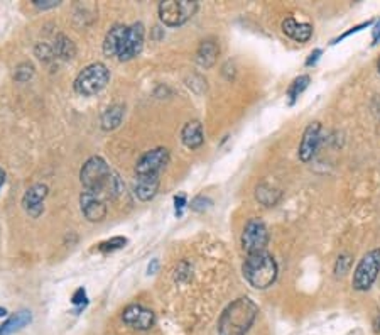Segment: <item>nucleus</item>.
Instances as JSON below:
<instances>
[{
    "mask_svg": "<svg viewBox=\"0 0 380 335\" xmlns=\"http://www.w3.org/2000/svg\"><path fill=\"white\" fill-rule=\"evenodd\" d=\"M81 185L85 191L96 195V197H116L120 193L122 183L118 176L110 170L105 159L93 156L85 163L80 173Z\"/></svg>",
    "mask_w": 380,
    "mask_h": 335,
    "instance_id": "nucleus-1",
    "label": "nucleus"
},
{
    "mask_svg": "<svg viewBox=\"0 0 380 335\" xmlns=\"http://www.w3.org/2000/svg\"><path fill=\"white\" fill-rule=\"evenodd\" d=\"M259 313L257 305L250 298L232 302L218 320V335H245Z\"/></svg>",
    "mask_w": 380,
    "mask_h": 335,
    "instance_id": "nucleus-2",
    "label": "nucleus"
},
{
    "mask_svg": "<svg viewBox=\"0 0 380 335\" xmlns=\"http://www.w3.org/2000/svg\"><path fill=\"white\" fill-rule=\"evenodd\" d=\"M243 276L249 281L250 286L257 288V290H265V288L272 286V283L277 278V265H275L274 258L267 252H254V254L247 256L245 263H243Z\"/></svg>",
    "mask_w": 380,
    "mask_h": 335,
    "instance_id": "nucleus-3",
    "label": "nucleus"
},
{
    "mask_svg": "<svg viewBox=\"0 0 380 335\" xmlns=\"http://www.w3.org/2000/svg\"><path fill=\"white\" fill-rule=\"evenodd\" d=\"M110 73L105 65L102 63H93L88 65L85 70L80 71V75L74 80V90L80 95L90 97V95H96L102 92L109 83Z\"/></svg>",
    "mask_w": 380,
    "mask_h": 335,
    "instance_id": "nucleus-4",
    "label": "nucleus"
},
{
    "mask_svg": "<svg viewBox=\"0 0 380 335\" xmlns=\"http://www.w3.org/2000/svg\"><path fill=\"white\" fill-rule=\"evenodd\" d=\"M198 3L189 2V0H167L161 2L159 17L166 26L176 27L182 26L195 16Z\"/></svg>",
    "mask_w": 380,
    "mask_h": 335,
    "instance_id": "nucleus-5",
    "label": "nucleus"
},
{
    "mask_svg": "<svg viewBox=\"0 0 380 335\" xmlns=\"http://www.w3.org/2000/svg\"><path fill=\"white\" fill-rule=\"evenodd\" d=\"M380 273V249H374V251L367 252L362 258V261L358 263V266L353 271V284L355 290L365 291L375 283Z\"/></svg>",
    "mask_w": 380,
    "mask_h": 335,
    "instance_id": "nucleus-6",
    "label": "nucleus"
},
{
    "mask_svg": "<svg viewBox=\"0 0 380 335\" xmlns=\"http://www.w3.org/2000/svg\"><path fill=\"white\" fill-rule=\"evenodd\" d=\"M269 242V232L267 227L262 220L252 219L245 226L242 234V247L245 249L249 254L254 252H262Z\"/></svg>",
    "mask_w": 380,
    "mask_h": 335,
    "instance_id": "nucleus-7",
    "label": "nucleus"
},
{
    "mask_svg": "<svg viewBox=\"0 0 380 335\" xmlns=\"http://www.w3.org/2000/svg\"><path fill=\"white\" fill-rule=\"evenodd\" d=\"M169 161V151L166 148H157L146 152L135 165L137 176H159V171Z\"/></svg>",
    "mask_w": 380,
    "mask_h": 335,
    "instance_id": "nucleus-8",
    "label": "nucleus"
},
{
    "mask_svg": "<svg viewBox=\"0 0 380 335\" xmlns=\"http://www.w3.org/2000/svg\"><path fill=\"white\" fill-rule=\"evenodd\" d=\"M122 320L135 330H149L156 322V317L149 308H144L142 305H131L122 313Z\"/></svg>",
    "mask_w": 380,
    "mask_h": 335,
    "instance_id": "nucleus-9",
    "label": "nucleus"
},
{
    "mask_svg": "<svg viewBox=\"0 0 380 335\" xmlns=\"http://www.w3.org/2000/svg\"><path fill=\"white\" fill-rule=\"evenodd\" d=\"M320 141H321V124L320 122H314L310 124L304 131L303 139H301V144H299V155L301 161L308 163L310 159H313V156L316 155L318 148H320Z\"/></svg>",
    "mask_w": 380,
    "mask_h": 335,
    "instance_id": "nucleus-10",
    "label": "nucleus"
},
{
    "mask_svg": "<svg viewBox=\"0 0 380 335\" xmlns=\"http://www.w3.org/2000/svg\"><path fill=\"white\" fill-rule=\"evenodd\" d=\"M142 46H144V26L139 23L128 27L127 38H125L124 46H122V51L120 55H118V59H122V62L132 59L134 56H137L139 53L142 51Z\"/></svg>",
    "mask_w": 380,
    "mask_h": 335,
    "instance_id": "nucleus-11",
    "label": "nucleus"
},
{
    "mask_svg": "<svg viewBox=\"0 0 380 335\" xmlns=\"http://www.w3.org/2000/svg\"><path fill=\"white\" fill-rule=\"evenodd\" d=\"M80 203L81 210H83L85 217H87L88 220H92V222H100V220L105 219L107 206L100 197L88 193V191H83L80 197Z\"/></svg>",
    "mask_w": 380,
    "mask_h": 335,
    "instance_id": "nucleus-12",
    "label": "nucleus"
},
{
    "mask_svg": "<svg viewBox=\"0 0 380 335\" xmlns=\"http://www.w3.org/2000/svg\"><path fill=\"white\" fill-rule=\"evenodd\" d=\"M46 197H48V187L42 183L34 185V187H31L29 190L26 191V195H24L23 198L24 209H26L32 217H38L39 213L44 210L42 202H44Z\"/></svg>",
    "mask_w": 380,
    "mask_h": 335,
    "instance_id": "nucleus-13",
    "label": "nucleus"
},
{
    "mask_svg": "<svg viewBox=\"0 0 380 335\" xmlns=\"http://www.w3.org/2000/svg\"><path fill=\"white\" fill-rule=\"evenodd\" d=\"M127 26H122V24H117L113 26L112 29L107 33L105 42H103V53L107 56H118L122 51V46H124L125 38H127Z\"/></svg>",
    "mask_w": 380,
    "mask_h": 335,
    "instance_id": "nucleus-14",
    "label": "nucleus"
},
{
    "mask_svg": "<svg viewBox=\"0 0 380 335\" xmlns=\"http://www.w3.org/2000/svg\"><path fill=\"white\" fill-rule=\"evenodd\" d=\"M282 31L286 36L294 39L296 42H306L313 36V26L308 23H297L293 17H288L282 23Z\"/></svg>",
    "mask_w": 380,
    "mask_h": 335,
    "instance_id": "nucleus-15",
    "label": "nucleus"
},
{
    "mask_svg": "<svg viewBox=\"0 0 380 335\" xmlns=\"http://www.w3.org/2000/svg\"><path fill=\"white\" fill-rule=\"evenodd\" d=\"M182 144L189 149H196L203 144L205 141V134H203V126L198 122V120H193V122H188L185 127H182L181 133Z\"/></svg>",
    "mask_w": 380,
    "mask_h": 335,
    "instance_id": "nucleus-16",
    "label": "nucleus"
},
{
    "mask_svg": "<svg viewBox=\"0 0 380 335\" xmlns=\"http://www.w3.org/2000/svg\"><path fill=\"white\" fill-rule=\"evenodd\" d=\"M31 320H32V315L29 310H21V312L14 313L12 317H9V319L0 325V335H12L19 332L21 329L29 325Z\"/></svg>",
    "mask_w": 380,
    "mask_h": 335,
    "instance_id": "nucleus-17",
    "label": "nucleus"
},
{
    "mask_svg": "<svg viewBox=\"0 0 380 335\" xmlns=\"http://www.w3.org/2000/svg\"><path fill=\"white\" fill-rule=\"evenodd\" d=\"M134 190L139 200H150L156 197L157 190H159V176H137Z\"/></svg>",
    "mask_w": 380,
    "mask_h": 335,
    "instance_id": "nucleus-18",
    "label": "nucleus"
},
{
    "mask_svg": "<svg viewBox=\"0 0 380 335\" xmlns=\"http://www.w3.org/2000/svg\"><path fill=\"white\" fill-rule=\"evenodd\" d=\"M218 53H220V48L215 41L211 39H206L200 44L198 53H196V62H198L200 66L203 68H211L217 63L218 58Z\"/></svg>",
    "mask_w": 380,
    "mask_h": 335,
    "instance_id": "nucleus-19",
    "label": "nucleus"
},
{
    "mask_svg": "<svg viewBox=\"0 0 380 335\" xmlns=\"http://www.w3.org/2000/svg\"><path fill=\"white\" fill-rule=\"evenodd\" d=\"M122 119H124V107L122 105H112L103 112L102 116V127L105 131H113L120 126Z\"/></svg>",
    "mask_w": 380,
    "mask_h": 335,
    "instance_id": "nucleus-20",
    "label": "nucleus"
},
{
    "mask_svg": "<svg viewBox=\"0 0 380 335\" xmlns=\"http://www.w3.org/2000/svg\"><path fill=\"white\" fill-rule=\"evenodd\" d=\"M53 51H55V56H59L63 59H71L74 55H77V48H74L73 41L68 39L66 36H58L56 38L55 46H53Z\"/></svg>",
    "mask_w": 380,
    "mask_h": 335,
    "instance_id": "nucleus-21",
    "label": "nucleus"
},
{
    "mask_svg": "<svg viewBox=\"0 0 380 335\" xmlns=\"http://www.w3.org/2000/svg\"><path fill=\"white\" fill-rule=\"evenodd\" d=\"M256 197L257 200H259L262 205L265 206H274L275 203L279 202V198H281V191L275 190V188L269 187V185H259L256 190Z\"/></svg>",
    "mask_w": 380,
    "mask_h": 335,
    "instance_id": "nucleus-22",
    "label": "nucleus"
},
{
    "mask_svg": "<svg viewBox=\"0 0 380 335\" xmlns=\"http://www.w3.org/2000/svg\"><path fill=\"white\" fill-rule=\"evenodd\" d=\"M308 85H310V77H308V75H301V77H297L296 80L293 81L291 87H289V90H288L289 105H294V103H296L297 97H299V95L306 90Z\"/></svg>",
    "mask_w": 380,
    "mask_h": 335,
    "instance_id": "nucleus-23",
    "label": "nucleus"
},
{
    "mask_svg": "<svg viewBox=\"0 0 380 335\" xmlns=\"http://www.w3.org/2000/svg\"><path fill=\"white\" fill-rule=\"evenodd\" d=\"M125 244H127V239L125 237H113V239H110V241L102 242V244L98 245V251L112 252V251H117V249H122Z\"/></svg>",
    "mask_w": 380,
    "mask_h": 335,
    "instance_id": "nucleus-24",
    "label": "nucleus"
},
{
    "mask_svg": "<svg viewBox=\"0 0 380 335\" xmlns=\"http://www.w3.org/2000/svg\"><path fill=\"white\" fill-rule=\"evenodd\" d=\"M34 75V66L31 63H23L17 66L16 70V80L17 81H27Z\"/></svg>",
    "mask_w": 380,
    "mask_h": 335,
    "instance_id": "nucleus-25",
    "label": "nucleus"
},
{
    "mask_svg": "<svg viewBox=\"0 0 380 335\" xmlns=\"http://www.w3.org/2000/svg\"><path fill=\"white\" fill-rule=\"evenodd\" d=\"M210 205H211V200L205 197H196L195 200L191 202V209L195 210V212H205L206 209H210Z\"/></svg>",
    "mask_w": 380,
    "mask_h": 335,
    "instance_id": "nucleus-26",
    "label": "nucleus"
},
{
    "mask_svg": "<svg viewBox=\"0 0 380 335\" xmlns=\"http://www.w3.org/2000/svg\"><path fill=\"white\" fill-rule=\"evenodd\" d=\"M71 302H73V305H78L83 308L85 305H87L88 300H87V291L83 290V288H78L77 291H74L73 298H71Z\"/></svg>",
    "mask_w": 380,
    "mask_h": 335,
    "instance_id": "nucleus-27",
    "label": "nucleus"
},
{
    "mask_svg": "<svg viewBox=\"0 0 380 335\" xmlns=\"http://www.w3.org/2000/svg\"><path fill=\"white\" fill-rule=\"evenodd\" d=\"M350 266V256H340L338 261H336V268H335V273L336 274H345L347 269H349Z\"/></svg>",
    "mask_w": 380,
    "mask_h": 335,
    "instance_id": "nucleus-28",
    "label": "nucleus"
},
{
    "mask_svg": "<svg viewBox=\"0 0 380 335\" xmlns=\"http://www.w3.org/2000/svg\"><path fill=\"white\" fill-rule=\"evenodd\" d=\"M36 53H38L39 58L44 59V62H48V59H51V56H55L53 48H49V46H46V44H39L38 48H36Z\"/></svg>",
    "mask_w": 380,
    "mask_h": 335,
    "instance_id": "nucleus-29",
    "label": "nucleus"
},
{
    "mask_svg": "<svg viewBox=\"0 0 380 335\" xmlns=\"http://www.w3.org/2000/svg\"><path fill=\"white\" fill-rule=\"evenodd\" d=\"M370 24H372V21H367V23L360 24V26H355V27H351V29H350V31H347V33H345V34H342V36H340V38H338V39H335V41H333V42H340V41H342V39L349 38V36H350V34H353V33H358V31H360V29H364V27H368V26H370Z\"/></svg>",
    "mask_w": 380,
    "mask_h": 335,
    "instance_id": "nucleus-30",
    "label": "nucleus"
},
{
    "mask_svg": "<svg viewBox=\"0 0 380 335\" xmlns=\"http://www.w3.org/2000/svg\"><path fill=\"white\" fill-rule=\"evenodd\" d=\"M186 205V195H176L174 197V206H176V213L181 215V210L185 209Z\"/></svg>",
    "mask_w": 380,
    "mask_h": 335,
    "instance_id": "nucleus-31",
    "label": "nucleus"
},
{
    "mask_svg": "<svg viewBox=\"0 0 380 335\" xmlns=\"http://www.w3.org/2000/svg\"><path fill=\"white\" fill-rule=\"evenodd\" d=\"M59 2L56 0H36L34 5L39 7V9H49V7H56Z\"/></svg>",
    "mask_w": 380,
    "mask_h": 335,
    "instance_id": "nucleus-32",
    "label": "nucleus"
},
{
    "mask_svg": "<svg viewBox=\"0 0 380 335\" xmlns=\"http://www.w3.org/2000/svg\"><path fill=\"white\" fill-rule=\"evenodd\" d=\"M320 56H321V49H314V51L310 55V58H308L306 65H308V66L314 65V63L318 62V58H320Z\"/></svg>",
    "mask_w": 380,
    "mask_h": 335,
    "instance_id": "nucleus-33",
    "label": "nucleus"
},
{
    "mask_svg": "<svg viewBox=\"0 0 380 335\" xmlns=\"http://www.w3.org/2000/svg\"><path fill=\"white\" fill-rule=\"evenodd\" d=\"M379 39H380V21L375 24V27H374V34H372V44H377Z\"/></svg>",
    "mask_w": 380,
    "mask_h": 335,
    "instance_id": "nucleus-34",
    "label": "nucleus"
},
{
    "mask_svg": "<svg viewBox=\"0 0 380 335\" xmlns=\"http://www.w3.org/2000/svg\"><path fill=\"white\" fill-rule=\"evenodd\" d=\"M157 268H159V261H157V259H154V261L149 265V268H147V271H149V274H154L157 271Z\"/></svg>",
    "mask_w": 380,
    "mask_h": 335,
    "instance_id": "nucleus-35",
    "label": "nucleus"
},
{
    "mask_svg": "<svg viewBox=\"0 0 380 335\" xmlns=\"http://www.w3.org/2000/svg\"><path fill=\"white\" fill-rule=\"evenodd\" d=\"M3 183H5V173H3V170L0 168V188H2Z\"/></svg>",
    "mask_w": 380,
    "mask_h": 335,
    "instance_id": "nucleus-36",
    "label": "nucleus"
},
{
    "mask_svg": "<svg viewBox=\"0 0 380 335\" xmlns=\"http://www.w3.org/2000/svg\"><path fill=\"white\" fill-rule=\"evenodd\" d=\"M5 315H7V310L0 306V319H2V317H5Z\"/></svg>",
    "mask_w": 380,
    "mask_h": 335,
    "instance_id": "nucleus-37",
    "label": "nucleus"
},
{
    "mask_svg": "<svg viewBox=\"0 0 380 335\" xmlns=\"http://www.w3.org/2000/svg\"><path fill=\"white\" fill-rule=\"evenodd\" d=\"M379 330H380V320H379Z\"/></svg>",
    "mask_w": 380,
    "mask_h": 335,
    "instance_id": "nucleus-38",
    "label": "nucleus"
},
{
    "mask_svg": "<svg viewBox=\"0 0 380 335\" xmlns=\"http://www.w3.org/2000/svg\"><path fill=\"white\" fill-rule=\"evenodd\" d=\"M379 71H380V62H379Z\"/></svg>",
    "mask_w": 380,
    "mask_h": 335,
    "instance_id": "nucleus-39",
    "label": "nucleus"
}]
</instances>
